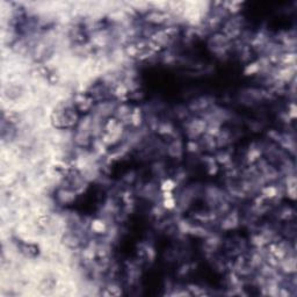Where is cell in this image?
<instances>
[{
	"instance_id": "obj_1",
	"label": "cell",
	"mask_w": 297,
	"mask_h": 297,
	"mask_svg": "<svg viewBox=\"0 0 297 297\" xmlns=\"http://www.w3.org/2000/svg\"><path fill=\"white\" fill-rule=\"evenodd\" d=\"M92 227H93V230L95 231V232H102V231L105 230V224H103V222H101V221H95V222L92 224Z\"/></svg>"
}]
</instances>
